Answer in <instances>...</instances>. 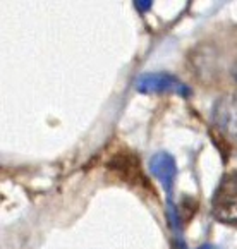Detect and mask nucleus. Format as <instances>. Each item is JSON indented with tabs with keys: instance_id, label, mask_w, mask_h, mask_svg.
<instances>
[{
	"instance_id": "obj_1",
	"label": "nucleus",
	"mask_w": 237,
	"mask_h": 249,
	"mask_svg": "<svg viewBox=\"0 0 237 249\" xmlns=\"http://www.w3.org/2000/svg\"><path fill=\"white\" fill-rule=\"evenodd\" d=\"M212 213L220 224L237 227V172L222 177L212 198Z\"/></svg>"
},
{
	"instance_id": "obj_2",
	"label": "nucleus",
	"mask_w": 237,
	"mask_h": 249,
	"mask_svg": "<svg viewBox=\"0 0 237 249\" xmlns=\"http://www.w3.org/2000/svg\"><path fill=\"white\" fill-rule=\"evenodd\" d=\"M107 169L110 172H113L117 177H121L122 180H126L128 184L134 187H141V189L150 191V184L146 180V177L143 176L141 169H139V161L129 151H119L115 153L109 161H107Z\"/></svg>"
},
{
	"instance_id": "obj_3",
	"label": "nucleus",
	"mask_w": 237,
	"mask_h": 249,
	"mask_svg": "<svg viewBox=\"0 0 237 249\" xmlns=\"http://www.w3.org/2000/svg\"><path fill=\"white\" fill-rule=\"evenodd\" d=\"M136 89L139 93H175L179 96H189V88L184 83L165 72H150L139 76L136 81Z\"/></svg>"
},
{
	"instance_id": "obj_4",
	"label": "nucleus",
	"mask_w": 237,
	"mask_h": 249,
	"mask_svg": "<svg viewBox=\"0 0 237 249\" xmlns=\"http://www.w3.org/2000/svg\"><path fill=\"white\" fill-rule=\"evenodd\" d=\"M213 124L225 138L237 141V95H225L213 107Z\"/></svg>"
},
{
	"instance_id": "obj_5",
	"label": "nucleus",
	"mask_w": 237,
	"mask_h": 249,
	"mask_svg": "<svg viewBox=\"0 0 237 249\" xmlns=\"http://www.w3.org/2000/svg\"><path fill=\"white\" fill-rule=\"evenodd\" d=\"M150 172L164 187L165 195H167L168 210L174 208V205H172V189H174L175 174H177V165H175L174 157L168 155L167 151H160V153L153 155L150 160Z\"/></svg>"
},
{
	"instance_id": "obj_6",
	"label": "nucleus",
	"mask_w": 237,
	"mask_h": 249,
	"mask_svg": "<svg viewBox=\"0 0 237 249\" xmlns=\"http://www.w3.org/2000/svg\"><path fill=\"white\" fill-rule=\"evenodd\" d=\"M153 5V2H134V7H139L138 11L139 12H145V11H148V9Z\"/></svg>"
},
{
	"instance_id": "obj_7",
	"label": "nucleus",
	"mask_w": 237,
	"mask_h": 249,
	"mask_svg": "<svg viewBox=\"0 0 237 249\" xmlns=\"http://www.w3.org/2000/svg\"><path fill=\"white\" fill-rule=\"evenodd\" d=\"M232 76H234V79L237 81V59L234 60V66H232Z\"/></svg>"
},
{
	"instance_id": "obj_8",
	"label": "nucleus",
	"mask_w": 237,
	"mask_h": 249,
	"mask_svg": "<svg viewBox=\"0 0 237 249\" xmlns=\"http://www.w3.org/2000/svg\"><path fill=\"white\" fill-rule=\"evenodd\" d=\"M198 249H215V248H213L212 244H203L201 248H198Z\"/></svg>"
}]
</instances>
